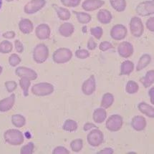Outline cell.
Wrapping results in <instances>:
<instances>
[{
  "label": "cell",
  "mask_w": 154,
  "mask_h": 154,
  "mask_svg": "<svg viewBox=\"0 0 154 154\" xmlns=\"http://www.w3.org/2000/svg\"><path fill=\"white\" fill-rule=\"evenodd\" d=\"M7 90L9 93H12L17 88V83L14 81H7L5 82Z\"/></svg>",
  "instance_id": "obj_41"
},
{
  "label": "cell",
  "mask_w": 154,
  "mask_h": 154,
  "mask_svg": "<svg viewBox=\"0 0 154 154\" xmlns=\"http://www.w3.org/2000/svg\"><path fill=\"white\" fill-rule=\"evenodd\" d=\"M3 37H5V38H7V39L14 38V37H15V33H14L13 31L7 32L3 34Z\"/></svg>",
  "instance_id": "obj_47"
},
{
  "label": "cell",
  "mask_w": 154,
  "mask_h": 154,
  "mask_svg": "<svg viewBox=\"0 0 154 154\" xmlns=\"http://www.w3.org/2000/svg\"><path fill=\"white\" fill-rule=\"evenodd\" d=\"M118 53L121 57L127 58L131 57L133 53V45L130 42H123L119 45L118 48Z\"/></svg>",
  "instance_id": "obj_12"
},
{
  "label": "cell",
  "mask_w": 154,
  "mask_h": 154,
  "mask_svg": "<svg viewBox=\"0 0 154 154\" xmlns=\"http://www.w3.org/2000/svg\"><path fill=\"white\" fill-rule=\"evenodd\" d=\"M16 75L20 78H27L30 80H35L37 78V74L33 69L24 67H20L15 70Z\"/></svg>",
  "instance_id": "obj_11"
},
{
  "label": "cell",
  "mask_w": 154,
  "mask_h": 154,
  "mask_svg": "<svg viewBox=\"0 0 154 154\" xmlns=\"http://www.w3.org/2000/svg\"><path fill=\"white\" fill-rule=\"evenodd\" d=\"M106 117L107 113L104 108H98L93 112V120L97 123H102Z\"/></svg>",
  "instance_id": "obj_21"
},
{
  "label": "cell",
  "mask_w": 154,
  "mask_h": 154,
  "mask_svg": "<svg viewBox=\"0 0 154 154\" xmlns=\"http://www.w3.org/2000/svg\"><path fill=\"white\" fill-rule=\"evenodd\" d=\"M14 44H15V48H16L17 51L20 52V53H21V52H23V50H24L23 45H22V43L20 42V40H16L15 42H14Z\"/></svg>",
  "instance_id": "obj_46"
},
{
  "label": "cell",
  "mask_w": 154,
  "mask_h": 154,
  "mask_svg": "<svg viewBox=\"0 0 154 154\" xmlns=\"http://www.w3.org/2000/svg\"><path fill=\"white\" fill-rule=\"evenodd\" d=\"M105 4L103 0H86L82 3V8L85 11H94L100 8Z\"/></svg>",
  "instance_id": "obj_14"
},
{
  "label": "cell",
  "mask_w": 154,
  "mask_h": 154,
  "mask_svg": "<svg viewBox=\"0 0 154 154\" xmlns=\"http://www.w3.org/2000/svg\"><path fill=\"white\" fill-rule=\"evenodd\" d=\"M78 128V124L75 121L72 120H67L63 125V129L69 132H72L77 130Z\"/></svg>",
  "instance_id": "obj_31"
},
{
  "label": "cell",
  "mask_w": 154,
  "mask_h": 154,
  "mask_svg": "<svg viewBox=\"0 0 154 154\" xmlns=\"http://www.w3.org/2000/svg\"><path fill=\"white\" fill-rule=\"evenodd\" d=\"M131 125H132V127L136 131H141L146 126V121L143 116H137L133 118Z\"/></svg>",
  "instance_id": "obj_17"
},
{
  "label": "cell",
  "mask_w": 154,
  "mask_h": 154,
  "mask_svg": "<svg viewBox=\"0 0 154 154\" xmlns=\"http://www.w3.org/2000/svg\"><path fill=\"white\" fill-rule=\"evenodd\" d=\"M74 14L76 15V17L78 19V22L81 24H87L91 22V16L90 14L85 12H73Z\"/></svg>",
  "instance_id": "obj_29"
},
{
  "label": "cell",
  "mask_w": 154,
  "mask_h": 154,
  "mask_svg": "<svg viewBox=\"0 0 154 154\" xmlns=\"http://www.w3.org/2000/svg\"><path fill=\"white\" fill-rule=\"evenodd\" d=\"M9 62L10 65H12V67H15L21 63V59H20V57L17 54H12L9 57Z\"/></svg>",
  "instance_id": "obj_37"
},
{
  "label": "cell",
  "mask_w": 154,
  "mask_h": 154,
  "mask_svg": "<svg viewBox=\"0 0 154 154\" xmlns=\"http://www.w3.org/2000/svg\"><path fill=\"white\" fill-rule=\"evenodd\" d=\"M2 0H0V9H1L2 7Z\"/></svg>",
  "instance_id": "obj_52"
},
{
  "label": "cell",
  "mask_w": 154,
  "mask_h": 154,
  "mask_svg": "<svg viewBox=\"0 0 154 154\" xmlns=\"http://www.w3.org/2000/svg\"><path fill=\"white\" fill-rule=\"evenodd\" d=\"M4 137L5 141L13 146L20 145L24 142L23 134L16 129H10L7 131L5 133Z\"/></svg>",
  "instance_id": "obj_1"
},
{
  "label": "cell",
  "mask_w": 154,
  "mask_h": 154,
  "mask_svg": "<svg viewBox=\"0 0 154 154\" xmlns=\"http://www.w3.org/2000/svg\"><path fill=\"white\" fill-rule=\"evenodd\" d=\"M138 109L142 113L145 114L149 118L154 117V109L152 106L148 105L146 103H140L138 105Z\"/></svg>",
  "instance_id": "obj_22"
},
{
  "label": "cell",
  "mask_w": 154,
  "mask_h": 154,
  "mask_svg": "<svg viewBox=\"0 0 154 154\" xmlns=\"http://www.w3.org/2000/svg\"><path fill=\"white\" fill-rule=\"evenodd\" d=\"M131 32L134 37H139L143 33L144 27L140 18L134 17L131 20L130 22Z\"/></svg>",
  "instance_id": "obj_5"
},
{
  "label": "cell",
  "mask_w": 154,
  "mask_h": 154,
  "mask_svg": "<svg viewBox=\"0 0 154 154\" xmlns=\"http://www.w3.org/2000/svg\"><path fill=\"white\" fill-rule=\"evenodd\" d=\"M96 85H95V79L94 75H92L84 82L82 85V90L83 93L86 95H91L95 91Z\"/></svg>",
  "instance_id": "obj_13"
},
{
  "label": "cell",
  "mask_w": 154,
  "mask_h": 154,
  "mask_svg": "<svg viewBox=\"0 0 154 154\" xmlns=\"http://www.w3.org/2000/svg\"><path fill=\"white\" fill-rule=\"evenodd\" d=\"M2 72V67L0 66V74H1Z\"/></svg>",
  "instance_id": "obj_51"
},
{
  "label": "cell",
  "mask_w": 154,
  "mask_h": 154,
  "mask_svg": "<svg viewBox=\"0 0 154 154\" xmlns=\"http://www.w3.org/2000/svg\"><path fill=\"white\" fill-rule=\"evenodd\" d=\"M114 101L113 95L110 93H106L103 95L101 101V107L103 108H108L112 106Z\"/></svg>",
  "instance_id": "obj_28"
},
{
  "label": "cell",
  "mask_w": 154,
  "mask_h": 154,
  "mask_svg": "<svg viewBox=\"0 0 154 154\" xmlns=\"http://www.w3.org/2000/svg\"><path fill=\"white\" fill-rule=\"evenodd\" d=\"M14 101H15V95H14V94H12V95H10L7 98L2 100L0 101V111H8L14 106Z\"/></svg>",
  "instance_id": "obj_16"
},
{
  "label": "cell",
  "mask_w": 154,
  "mask_h": 154,
  "mask_svg": "<svg viewBox=\"0 0 154 154\" xmlns=\"http://www.w3.org/2000/svg\"><path fill=\"white\" fill-rule=\"evenodd\" d=\"M34 150V144L33 143H29L27 145L24 146L21 148L20 153L22 154H32Z\"/></svg>",
  "instance_id": "obj_38"
},
{
  "label": "cell",
  "mask_w": 154,
  "mask_h": 154,
  "mask_svg": "<svg viewBox=\"0 0 154 154\" xmlns=\"http://www.w3.org/2000/svg\"><path fill=\"white\" fill-rule=\"evenodd\" d=\"M98 21L102 24H108L112 20V14L107 9H101L97 15Z\"/></svg>",
  "instance_id": "obj_19"
},
{
  "label": "cell",
  "mask_w": 154,
  "mask_h": 154,
  "mask_svg": "<svg viewBox=\"0 0 154 154\" xmlns=\"http://www.w3.org/2000/svg\"><path fill=\"white\" fill-rule=\"evenodd\" d=\"M75 28L74 26L70 23H64L59 28V32L64 37H69L74 32Z\"/></svg>",
  "instance_id": "obj_20"
},
{
  "label": "cell",
  "mask_w": 154,
  "mask_h": 154,
  "mask_svg": "<svg viewBox=\"0 0 154 154\" xmlns=\"http://www.w3.org/2000/svg\"><path fill=\"white\" fill-rule=\"evenodd\" d=\"M98 153L100 154H112L113 153V150L110 148H106L102 151H99Z\"/></svg>",
  "instance_id": "obj_49"
},
{
  "label": "cell",
  "mask_w": 154,
  "mask_h": 154,
  "mask_svg": "<svg viewBox=\"0 0 154 154\" xmlns=\"http://www.w3.org/2000/svg\"><path fill=\"white\" fill-rule=\"evenodd\" d=\"M12 123L17 128H21L25 125V118L21 115H14L12 118Z\"/></svg>",
  "instance_id": "obj_30"
},
{
  "label": "cell",
  "mask_w": 154,
  "mask_h": 154,
  "mask_svg": "<svg viewBox=\"0 0 154 154\" xmlns=\"http://www.w3.org/2000/svg\"><path fill=\"white\" fill-rule=\"evenodd\" d=\"M35 33H36V36L39 39H47L50 37V29L48 24H39L36 28Z\"/></svg>",
  "instance_id": "obj_15"
},
{
  "label": "cell",
  "mask_w": 154,
  "mask_h": 154,
  "mask_svg": "<svg viewBox=\"0 0 154 154\" xmlns=\"http://www.w3.org/2000/svg\"><path fill=\"white\" fill-rule=\"evenodd\" d=\"M53 8L55 9L59 18L62 20H67L70 18V12L68 9L58 7L57 5H53Z\"/></svg>",
  "instance_id": "obj_23"
},
{
  "label": "cell",
  "mask_w": 154,
  "mask_h": 154,
  "mask_svg": "<svg viewBox=\"0 0 154 154\" xmlns=\"http://www.w3.org/2000/svg\"><path fill=\"white\" fill-rule=\"evenodd\" d=\"M138 89H139V87L138 84H137L136 82L132 81V80H130V81L128 82L126 88H125L126 92L129 94L136 93V92H138Z\"/></svg>",
  "instance_id": "obj_34"
},
{
  "label": "cell",
  "mask_w": 154,
  "mask_h": 154,
  "mask_svg": "<svg viewBox=\"0 0 154 154\" xmlns=\"http://www.w3.org/2000/svg\"><path fill=\"white\" fill-rule=\"evenodd\" d=\"M112 8L118 12H123L126 7L125 0H110Z\"/></svg>",
  "instance_id": "obj_27"
},
{
  "label": "cell",
  "mask_w": 154,
  "mask_h": 154,
  "mask_svg": "<svg viewBox=\"0 0 154 154\" xmlns=\"http://www.w3.org/2000/svg\"><path fill=\"white\" fill-rule=\"evenodd\" d=\"M45 4V0H32L25 5L24 10L27 14H33L38 12Z\"/></svg>",
  "instance_id": "obj_9"
},
{
  "label": "cell",
  "mask_w": 154,
  "mask_h": 154,
  "mask_svg": "<svg viewBox=\"0 0 154 154\" xmlns=\"http://www.w3.org/2000/svg\"><path fill=\"white\" fill-rule=\"evenodd\" d=\"M113 48V46L112 45L111 43L108 42H103L100 44V46H99V48L101 51H106V50H109V49H111Z\"/></svg>",
  "instance_id": "obj_42"
},
{
  "label": "cell",
  "mask_w": 154,
  "mask_h": 154,
  "mask_svg": "<svg viewBox=\"0 0 154 154\" xmlns=\"http://www.w3.org/2000/svg\"><path fill=\"white\" fill-rule=\"evenodd\" d=\"M133 69H134V64L132 62L129 60L123 62L121 65V75H128L133 72Z\"/></svg>",
  "instance_id": "obj_25"
},
{
  "label": "cell",
  "mask_w": 154,
  "mask_h": 154,
  "mask_svg": "<svg viewBox=\"0 0 154 154\" xmlns=\"http://www.w3.org/2000/svg\"><path fill=\"white\" fill-rule=\"evenodd\" d=\"M20 85L23 91L24 96H27L28 91H29V85H30V80L27 78H21V80H20Z\"/></svg>",
  "instance_id": "obj_32"
},
{
  "label": "cell",
  "mask_w": 154,
  "mask_h": 154,
  "mask_svg": "<svg viewBox=\"0 0 154 154\" xmlns=\"http://www.w3.org/2000/svg\"><path fill=\"white\" fill-rule=\"evenodd\" d=\"M87 138L90 145L96 147V146H100L103 142V134L100 130L95 129L90 132L88 135Z\"/></svg>",
  "instance_id": "obj_8"
},
{
  "label": "cell",
  "mask_w": 154,
  "mask_h": 154,
  "mask_svg": "<svg viewBox=\"0 0 154 154\" xmlns=\"http://www.w3.org/2000/svg\"><path fill=\"white\" fill-rule=\"evenodd\" d=\"M54 91L52 85L48 82H41L35 85L32 88V92L37 96H45L50 95Z\"/></svg>",
  "instance_id": "obj_4"
},
{
  "label": "cell",
  "mask_w": 154,
  "mask_h": 154,
  "mask_svg": "<svg viewBox=\"0 0 154 154\" xmlns=\"http://www.w3.org/2000/svg\"><path fill=\"white\" fill-rule=\"evenodd\" d=\"M72 57V53L69 49L67 48H60L56 50L54 52L53 56V60L54 63L61 64L65 63L69 60Z\"/></svg>",
  "instance_id": "obj_3"
},
{
  "label": "cell",
  "mask_w": 154,
  "mask_h": 154,
  "mask_svg": "<svg viewBox=\"0 0 154 154\" xmlns=\"http://www.w3.org/2000/svg\"><path fill=\"white\" fill-rule=\"evenodd\" d=\"M92 128H96V126H95V125H94L93 123H88L85 124V125H84V131H88L89 130H91Z\"/></svg>",
  "instance_id": "obj_48"
},
{
  "label": "cell",
  "mask_w": 154,
  "mask_h": 154,
  "mask_svg": "<svg viewBox=\"0 0 154 154\" xmlns=\"http://www.w3.org/2000/svg\"><path fill=\"white\" fill-rule=\"evenodd\" d=\"M137 14L140 16H149L154 13L153 1H146L140 3L136 7Z\"/></svg>",
  "instance_id": "obj_6"
},
{
  "label": "cell",
  "mask_w": 154,
  "mask_h": 154,
  "mask_svg": "<svg viewBox=\"0 0 154 154\" xmlns=\"http://www.w3.org/2000/svg\"><path fill=\"white\" fill-rule=\"evenodd\" d=\"M153 17H152L149 19V20H148L147 21V23H146V26H147V28L148 29H149L150 31L151 32H153L154 31V22H153Z\"/></svg>",
  "instance_id": "obj_44"
},
{
  "label": "cell",
  "mask_w": 154,
  "mask_h": 154,
  "mask_svg": "<svg viewBox=\"0 0 154 154\" xmlns=\"http://www.w3.org/2000/svg\"><path fill=\"white\" fill-rule=\"evenodd\" d=\"M151 61V57L149 54H143L139 60L138 65H137L136 70L140 71L145 68L146 67H147L149 65Z\"/></svg>",
  "instance_id": "obj_26"
},
{
  "label": "cell",
  "mask_w": 154,
  "mask_h": 154,
  "mask_svg": "<svg viewBox=\"0 0 154 154\" xmlns=\"http://www.w3.org/2000/svg\"><path fill=\"white\" fill-rule=\"evenodd\" d=\"M96 47H97L96 42L94 41V39L93 38H90L88 42V48L91 50H93L96 48Z\"/></svg>",
  "instance_id": "obj_45"
},
{
  "label": "cell",
  "mask_w": 154,
  "mask_h": 154,
  "mask_svg": "<svg viewBox=\"0 0 154 154\" xmlns=\"http://www.w3.org/2000/svg\"><path fill=\"white\" fill-rule=\"evenodd\" d=\"M123 118L119 115L110 116L106 122V128L110 131H118L123 125Z\"/></svg>",
  "instance_id": "obj_7"
},
{
  "label": "cell",
  "mask_w": 154,
  "mask_h": 154,
  "mask_svg": "<svg viewBox=\"0 0 154 154\" xmlns=\"http://www.w3.org/2000/svg\"><path fill=\"white\" fill-rule=\"evenodd\" d=\"M91 32L95 38L99 39L101 38L103 35V29L100 27L91 28Z\"/></svg>",
  "instance_id": "obj_39"
},
{
  "label": "cell",
  "mask_w": 154,
  "mask_h": 154,
  "mask_svg": "<svg viewBox=\"0 0 154 154\" xmlns=\"http://www.w3.org/2000/svg\"><path fill=\"white\" fill-rule=\"evenodd\" d=\"M82 146H83V142H82V139H75V140H72L70 143V147L72 151L75 152L81 151Z\"/></svg>",
  "instance_id": "obj_35"
},
{
  "label": "cell",
  "mask_w": 154,
  "mask_h": 154,
  "mask_svg": "<svg viewBox=\"0 0 154 154\" xmlns=\"http://www.w3.org/2000/svg\"><path fill=\"white\" fill-rule=\"evenodd\" d=\"M153 75H154V72L153 69H152V70L148 71V72L146 73L145 77L140 78V81L141 82V83L143 85L144 87L148 88L153 85L154 82Z\"/></svg>",
  "instance_id": "obj_24"
},
{
  "label": "cell",
  "mask_w": 154,
  "mask_h": 154,
  "mask_svg": "<svg viewBox=\"0 0 154 154\" xmlns=\"http://www.w3.org/2000/svg\"><path fill=\"white\" fill-rule=\"evenodd\" d=\"M7 2H11V1H13V0H7Z\"/></svg>",
  "instance_id": "obj_53"
},
{
  "label": "cell",
  "mask_w": 154,
  "mask_h": 154,
  "mask_svg": "<svg viewBox=\"0 0 154 154\" xmlns=\"http://www.w3.org/2000/svg\"><path fill=\"white\" fill-rule=\"evenodd\" d=\"M19 27H20V31L24 34L31 33L34 29L32 22L29 20H27V19L22 20L20 22V24H19Z\"/></svg>",
  "instance_id": "obj_18"
},
{
  "label": "cell",
  "mask_w": 154,
  "mask_h": 154,
  "mask_svg": "<svg viewBox=\"0 0 154 154\" xmlns=\"http://www.w3.org/2000/svg\"><path fill=\"white\" fill-rule=\"evenodd\" d=\"M110 35L116 40L123 39L127 35V29L122 24H116L113 26L110 31Z\"/></svg>",
  "instance_id": "obj_10"
},
{
  "label": "cell",
  "mask_w": 154,
  "mask_h": 154,
  "mask_svg": "<svg viewBox=\"0 0 154 154\" xmlns=\"http://www.w3.org/2000/svg\"><path fill=\"white\" fill-rule=\"evenodd\" d=\"M64 6L68 7H75L80 3V0H61Z\"/></svg>",
  "instance_id": "obj_36"
},
{
  "label": "cell",
  "mask_w": 154,
  "mask_h": 154,
  "mask_svg": "<svg viewBox=\"0 0 154 154\" xmlns=\"http://www.w3.org/2000/svg\"><path fill=\"white\" fill-rule=\"evenodd\" d=\"M49 56L48 47L44 44H39L36 46L33 52V58L37 63H43L45 62Z\"/></svg>",
  "instance_id": "obj_2"
},
{
  "label": "cell",
  "mask_w": 154,
  "mask_h": 154,
  "mask_svg": "<svg viewBox=\"0 0 154 154\" xmlns=\"http://www.w3.org/2000/svg\"><path fill=\"white\" fill-rule=\"evenodd\" d=\"M149 95L151 96V103L153 104V88H152L151 89V91L149 92Z\"/></svg>",
  "instance_id": "obj_50"
},
{
  "label": "cell",
  "mask_w": 154,
  "mask_h": 154,
  "mask_svg": "<svg viewBox=\"0 0 154 154\" xmlns=\"http://www.w3.org/2000/svg\"><path fill=\"white\" fill-rule=\"evenodd\" d=\"M12 43L7 40H5L0 43V52L2 53H9L12 50Z\"/></svg>",
  "instance_id": "obj_33"
},
{
  "label": "cell",
  "mask_w": 154,
  "mask_h": 154,
  "mask_svg": "<svg viewBox=\"0 0 154 154\" xmlns=\"http://www.w3.org/2000/svg\"><path fill=\"white\" fill-rule=\"evenodd\" d=\"M54 154H64V153H69V151H67L65 148L62 147V146H58L54 149L53 152Z\"/></svg>",
  "instance_id": "obj_43"
},
{
  "label": "cell",
  "mask_w": 154,
  "mask_h": 154,
  "mask_svg": "<svg viewBox=\"0 0 154 154\" xmlns=\"http://www.w3.org/2000/svg\"><path fill=\"white\" fill-rule=\"evenodd\" d=\"M75 55L77 57L80 59H85L90 56V53L86 50H78L75 52Z\"/></svg>",
  "instance_id": "obj_40"
}]
</instances>
